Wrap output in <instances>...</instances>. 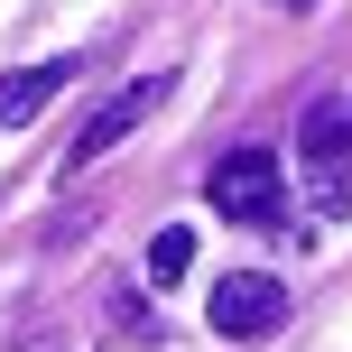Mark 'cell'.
<instances>
[{"label": "cell", "mask_w": 352, "mask_h": 352, "mask_svg": "<svg viewBox=\"0 0 352 352\" xmlns=\"http://www.w3.org/2000/svg\"><path fill=\"white\" fill-rule=\"evenodd\" d=\"M204 316H213L223 343H250V334H269V324H287V287L269 278V269H223Z\"/></svg>", "instance_id": "cell-1"}, {"label": "cell", "mask_w": 352, "mask_h": 352, "mask_svg": "<svg viewBox=\"0 0 352 352\" xmlns=\"http://www.w3.org/2000/svg\"><path fill=\"white\" fill-rule=\"evenodd\" d=\"M213 213H223V223H278V158H269V148H232L223 167H213Z\"/></svg>", "instance_id": "cell-2"}, {"label": "cell", "mask_w": 352, "mask_h": 352, "mask_svg": "<svg viewBox=\"0 0 352 352\" xmlns=\"http://www.w3.org/2000/svg\"><path fill=\"white\" fill-rule=\"evenodd\" d=\"M19 352H65V334H28V343H19Z\"/></svg>", "instance_id": "cell-7"}, {"label": "cell", "mask_w": 352, "mask_h": 352, "mask_svg": "<svg viewBox=\"0 0 352 352\" xmlns=\"http://www.w3.org/2000/svg\"><path fill=\"white\" fill-rule=\"evenodd\" d=\"M297 140H306V158H316V176H334L343 140H352V111H343V102H316V111H306V130H297Z\"/></svg>", "instance_id": "cell-5"}, {"label": "cell", "mask_w": 352, "mask_h": 352, "mask_svg": "<svg viewBox=\"0 0 352 352\" xmlns=\"http://www.w3.org/2000/svg\"><path fill=\"white\" fill-rule=\"evenodd\" d=\"M158 102H167V74H140V84H121V93H111V102H102V111L84 121V140L65 148V167H93L102 148H121V140H130V130H140V121H148Z\"/></svg>", "instance_id": "cell-3"}, {"label": "cell", "mask_w": 352, "mask_h": 352, "mask_svg": "<svg viewBox=\"0 0 352 352\" xmlns=\"http://www.w3.org/2000/svg\"><path fill=\"white\" fill-rule=\"evenodd\" d=\"M278 10H306V0H278Z\"/></svg>", "instance_id": "cell-8"}, {"label": "cell", "mask_w": 352, "mask_h": 352, "mask_svg": "<svg viewBox=\"0 0 352 352\" xmlns=\"http://www.w3.org/2000/svg\"><path fill=\"white\" fill-rule=\"evenodd\" d=\"M186 260H195V232H186V223H167L158 241H148V278H158V287H167V278H186Z\"/></svg>", "instance_id": "cell-6"}, {"label": "cell", "mask_w": 352, "mask_h": 352, "mask_svg": "<svg viewBox=\"0 0 352 352\" xmlns=\"http://www.w3.org/2000/svg\"><path fill=\"white\" fill-rule=\"evenodd\" d=\"M74 84V56H47V65H19L10 84H0V130H28L37 111L56 102V93Z\"/></svg>", "instance_id": "cell-4"}]
</instances>
